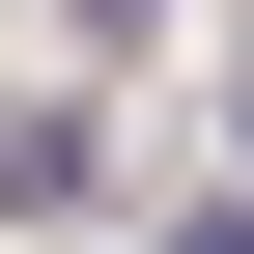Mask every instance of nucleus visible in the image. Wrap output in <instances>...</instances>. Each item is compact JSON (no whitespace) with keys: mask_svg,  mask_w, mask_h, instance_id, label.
Segmentation results:
<instances>
[{"mask_svg":"<svg viewBox=\"0 0 254 254\" xmlns=\"http://www.w3.org/2000/svg\"><path fill=\"white\" fill-rule=\"evenodd\" d=\"M170 254H254V226H170Z\"/></svg>","mask_w":254,"mask_h":254,"instance_id":"nucleus-1","label":"nucleus"}]
</instances>
